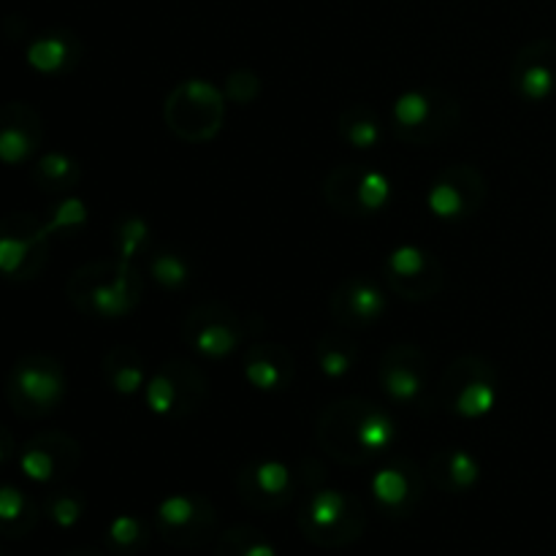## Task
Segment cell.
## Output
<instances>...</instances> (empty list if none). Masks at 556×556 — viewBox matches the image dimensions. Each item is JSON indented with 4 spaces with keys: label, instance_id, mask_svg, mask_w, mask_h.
Returning a JSON list of instances; mask_svg holds the SVG:
<instances>
[{
    "label": "cell",
    "instance_id": "d6986e66",
    "mask_svg": "<svg viewBox=\"0 0 556 556\" xmlns=\"http://www.w3.org/2000/svg\"><path fill=\"white\" fill-rule=\"evenodd\" d=\"M329 313L345 329L362 331L369 329V326H378L386 318L389 296H386L380 282L353 275L337 282V288L329 296Z\"/></svg>",
    "mask_w": 556,
    "mask_h": 556
},
{
    "label": "cell",
    "instance_id": "d4e9b609",
    "mask_svg": "<svg viewBox=\"0 0 556 556\" xmlns=\"http://www.w3.org/2000/svg\"><path fill=\"white\" fill-rule=\"evenodd\" d=\"M101 375L109 389L117 396H136L144 394V386L150 380L144 356L134 345H112L101 358Z\"/></svg>",
    "mask_w": 556,
    "mask_h": 556
},
{
    "label": "cell",
    "instance_id": "52a82bcc",
    "mask_svg": "<svg viewBox=\"0 0 556 556\" xmlns=\"http://www.w3.org/2000/svg\"><path fill=\"white\" fill-rule=\"evenodd\" d=\"M68 394L65 367L52 356L30 353L11 367L5 378V400L20 418L36 421L58 410Z\"/></svg>",
    "mask_w": 556,
    "mask_h": 556
},
{
    "label": "cell",
    "instance_id": "e0dca14e",
    "mask_svg": "<svg viewBox=\"0 0 556 556\" xmlns=\"http://www.w3.org/2000/svg\"><path fill=\"white\" fill-rule=\"evenodd\" d=\"M237 497L248 508L261 510V514H275L293 503L299 489V478L293 476L291 467L280 459H253L239 467L233 478Z\"/></svg>",
    "mask_w": 556,
    "mask_h": 556
},
{
    "label": "cell",
    "instance_id": "74e56055",
    "mask_svg": "<svg viewBox=\"0 0 556 556\" xmlns=\"http://www.w3.org/2000/svg\"><path fill=\"white\" fill-rule=\"evenodd\" d=\"M65 556H109V554L101 552V548L85 546V548H74V552H68Z\"/></svg>",
    "mask_w": 556,
    "mask_h": 556
},
{
    "label": "cell",
    "instance_id": "9c48e42d",
    "mask_svg": "<svg viewBox=\"0 0 556 556\" xmlns=\"http://www.w3.org/2000/svg\"><path fill=\"white\" fill-rule=\"evenodd\" d=\"M182 342L204 362H228L248 340V320L226 302L206 299L185 313Z\"/></svg>",
    "mask_w": 556,
    "mask_h": 556
},
{
    "label": "cell",
    "instance_id": "cb8c5ba5",
    "mask_svg": "<svg viewBox=\"0 0 556 556\" xmlns=\"http://www.w3.org/2000/svg\"><path fill=\"white\" fill-rule=\"evenodd\" d=\"M85 47L71 30H49L33 38L25 49V60L36 74L63 76L79 65Z\"/></svg>",
    "mask_w": 556,
    "mask_h": 556
},
{
    "label": "cell",
    "instance_id": "5b68a950",
    "mask_svg": "<svg viewBox=\"0 0 556 556\" xmlns=\"http://www.w3.org/2000/svg\"><path fill=\"white\" fill-rule=\"evenodd\" d=\"M296 521L304 541L313 546L345 548L367 530V508L356 494L318 486L302 500Z\"/></svg>",
    "mask_w": 556,
    "mask_h": 556
},
{
    "label": "cell",
    "instance_id": "8992f818",
    "mask_svg": "<svg viewBox=\"0 0 556 556\" xmlns=\"http://www.w3.org/2000/svg\"><path fill=\"white\" fill-rule=\"evenodd\" d=\"M226 109L228 101L223 96V87L193 76L168 90L163 101V123L168 134L177 136L185 144H206L226 125Z\"/></svg>",
    "mask_w": 556,
    "mask_h": 556
},
{
    "label": "cell",
    "instance_id": "7a4b0ae2",
    "mask_svg": "<svg viewBox=\"0 0 556 556\" xmlns=\"http://www.w3.org/2000/svg\"><path fill=\"white\" fill-rule=\"evenodd\" d=\"M144 277L139 266L119 258H96L71 271L65 296L85 318L119 320L136 313L144 296Z\"/></svg>",
    "mask_w": 556,
    "mask_h": 556
},
{
    "label": "cell",
    "instance_id": "8fae6325",
    "mask_svg": "<svg viewBox=\"0 0 556 556\" xmlns=\"http://www.w3.org/2000/svg\"><path fill=\"white\" fill-rule=\"evenodd\" d=\"M217 508L206 494L199 492H179L172 497L163 500L155 508V530L168 546L185 548V552H193V548L210 546L212 541H217Z\"/></svg>",
    "mask_w": 556,
    "mask_h": 556
},
{
    "label": "cell",
    "instance_id": "9a60e30c",
    "mask_svg": "<svg viewBox=\"0 0 556 556\" xmlns=\"http://www.w3.org/2000/svg\"><path fill=\"white\" fill-rule=\"evenodd\" d=\"M427 470L410 456H391L369 478V494L380 514L405 519L421 505L427 492Z\"/></svg>",
    "mask_w": 556,
    "mask_h": 556
},
{
    "label": "cell",
    "instance_id": "83f0119b",
    "mask_svg": "<svg viewBox=\"0 0 556 556\" xmlns=\"http://www.w3.org/2000/svg\"><path fill=\"white\" fill-rule=\"evenodd\" d=\"M358 345L340 331H326L315 342V367L324 378L342 380L356 369Z\"/></svg>",
    "mask_w": 556,
    "mask_h": 556
},
{
    "label": "cell",
    "instance_id": "f1b7e54d",
    "mask_svg": "<svg viewBox=\"0 0 556 556\" xmlns=\"http://www.w3.org/2000/svg\"><path fill=\"white\" fill-rule=\"evenodd\" d=\"M114 258L136 264L152 253V226L141 215H123L112 228Z\"/></svg>",
    "mask_w": 556,
    "mask_h": 556
},
{
    "label": "cell",
    "instance_id": "277c9868",
    "mask_svg": "<svg viewBox=\"0 0 556 556\" xmlns=\"http://www.w3.org/2000/svg\"><path fill=\"white\" fill-rule=\"evenodd\" d=\"M434 402L462 421H481L492 416L500 402L497 367L476 353L456 356L440 375Z\"/></svg>",
    "mask_w": 556,
    "mask_h": 556
},
{
    "label": "cell",
    "instance_id": "8d00e7d4",
    "mask_svg": "<svg viewBox=\"0 0 556 556\" xmlns=\"http://www.w3.org/2000/svg\"><path fill=\"white\" fill-rule=\"evenodd\" d=\"M16 451V443H14V434L9 432L5 427H0V465H5V462L14 456Z\"/></svg>",
    "mask_w": 556,
    "mask_h": 556
},
{
    "label": "cell",
    "instance_id": "6da1fadb",
    "mask_svg": "<svg viewBox=\"0 0 556 556\" xmlns=\"http://www.w3.org/2000/svg\"><path fill=\"white\" fill-rule=\"evenodd\" d=\"M396 440V421L383 405L367 396L329 402L315 421V443L324 456L348 467H364L389 454Z\"/></svg>",
    "mask_w": 556,
    "mask_h": 556
},
{
    "label": "cell",
    "instance_id": "f546056e",
    "mask_svg": "<svg viewBox=\"0 0 556 556\" xmlns=\"http://www.w3.org/2000/svg\"><path fill=\"white\" fill-rule=\"evenodd\" d=\"M38 508L22 489L0 486V532L9 538H22L36 527Z\"/></svg>",
    "mask_w": 556,
    "mask_h": 556
},
{
    "label": "cell",
    "instance_id": "484cf974",
    "mask_svg": "<svg viewBox=\"0 0 556 556\" xmlns=\"http://www.w3.org/2000/svg\"><path fill=\"white\" fill-rule=\"evenodd\" d=\"M337 136L358 152H372L383 144V123L367 103H351L337 117Z\"/></svg>",
    "mask_w": 556,
    "mask_h": 556
},
{
    "label": "cell",
    "instance_id": "ac0fdd59",
    "mask_svg": "<svg viewBox=\"0 0 556 556\" xmlns=\"http://www.w3.org/2000/svg\"><path fill=\"white\" fill-rule=\"evenodd\" d=\"M79 465L81 445L58 429L33 434L20 451V470L33 483H60L74 476Z\"/></svg>",
    "mask_w": 556,
    "mask_h": 556
},
{
    "label": "cell",
    "instance_id": "e575fe53",
    "mask_svg": "<svg viewBox=\"0 0 556 556\" xmlns=\"http://www.w3.org/2000/svg\"><path fill=\"white\" fill-rule=\"evenodd\" d=\"M43 226H47V231L52 233V237H58V233L81 231V228L87 226V204L81 199H76V195L65 193L63 199L49 210V217L43 220Z\"/></svg>",
    "mask_w": 556,
    "mask_h": 556
},
{
    "label": "cell",
    "instance_id": "44dd1931",
    "mask_svg": "<svg viewBox=\"0 0 556 556\" xmlns=\"http://www.w3.org/2000/svg\"><path fill=\"white\" fill-rule=\"evenodd\" d=\"M43 144V119L30 103L11 101L0 106V163L25 166Z\"/></svg>",
    "mask_w": 556,
    "mask_h": 556
},
{
    "label": "cell",
    "instance_id": "ffe728a7",
    "mask_svg": "<svg viewBox=\"0 0 556 556\" xmlns=\"http://www.w3.org/2000/svg\"><path fill=\"white\" fill-rule=\"evenodd\" d=\"M510 90L532 106L556 96V43L552 38H538L516 52L510 63Z\"/></svg>",
    "mask_w": 556,
    "mask_h": 556
},
{
    "label": "cell",
    "instance_id": "d6a6232c",
    "mask_svg": "<svg viewBox=\"0 0 556 556\" xmlns=\"http://www.w3.org/2000/svg\"><path fill=\"white\" fill-rule=\"evenodd\" d=\"M150 543V525L139 516H114L106 527V546L117 554H139Z\"/></svg>",
    "mask_w": 556,
    "mask_h": 556
},
{
    "label": "cell",
    "instance_id": "4dcf8cb0",
    "mask_svg": "<svg viewBox=\"0 0 556 556\" xmlns=\"http://www.w3.org/2000/svg\"><path fill=\"white\" fill-rule=\"evenodd\" d=\"M147 271H150V280L155 282L163 291H182L190 280H193V264L190 258H185L177 250H152L147 255Z\"/></svg>",
    "mask_w": 556,
    "mask_h": 556
},
{
    "label": "cell",
    "instance_id": "603a6c76",
    "mask_svg": "<svg viewBox=\"0 0 556 556\" xmlns=\"http://www.w3.org/2000/svg\"><path fill=\"white\" fill-rule=\"evenodd\" d=\"M427 478L438 492L467 494L481 481V462L459 445H443L427 462Z\"/></svg>",
    "mask_w": 556,
    "mask_h": 556
},
{
    "label": "cell",
    "instance_id": "7c38bea8",
    "mask_svg": "<svg viewBox=\"0 0 556 556\" xmlns=\"http://www.w3.org/2000/svg\"><path fill=\"white\" fill-rule=\"evenodd\" d=\"M52 233L27 212H11L0 220V275L5 280H36L49 261Z\"/></svg>",
    "mask_w": 556,
    "mask_h": 556
},
{
    "label": "cell",
    "instance_id": "5bb4252c",
    "mask_svg": "<svg viewBox=\"0 0 556 556\" xmlns=\"http://www.w3.org/2000/svg\"><path fill=\"white\" fill-rule=\"evenodd\" d=\"M383 282L405 302H429L445 288V269L421 244H400L383 258Z\"/></svg>",
    "mask_w": 556,
    "mask_h": 556
},
{
    "label": "cell",
    "instance_id": "4316f807",
    "mask_svg": "<svg viewBox=\"0 0 556 556\" xmlns=\"http://www.w3.org/2000/svg\"><path fill=\"white\" fill-rule=\"evenodd\" d=\"M30 179L38 190L52 195H65L81 182V168L65 152H43L30 168Z\"/></svg>",
    "mask_w": 556,
    "mask_h": 556
},
{
    "label": "cell",
    "instance_id": "4fadbf2b",
    "mask_svg": "<svg viewBox=\"0 0 556 556\" xmlns=\"http://www.w3.org/2000/svg\"><path fill=\"white\" fill-rule=\"evenodd\" d=\"M486 195L489 185L481 168L470 163H454V166L440 168L429 182L427 210L443 223H462L483 210Z\"/></svg>",
    "mask_w": 556,
    "mask_h": 556
},
{
    "label": "cell",
    "instance_id": "1f68e13d",
    "mask_svg": "<svg viewBox=\"0 0 556 556\" xmlns=\"http://www.w3.org/2000/svg\"><path fill=\"white\" fill-rule=\"evenodd\" d=\"M215 556H277L269 538L250 525L228 527L217 535Z\"/></svg>",
    "mask_w": 556,
    "mask_h": 556
},
{
    "label": "cell",
    "instance_id": "d590c367",
    "mask_svg": "<svg viewBox=\"0 0 556 556\" xmlns=\"http://www.w3.org/2000/svg\"><path fill=\"white\" fill-rule=\"evenodd\" d=\"M223 96L228 103L237 106H250L261 96V76L255 71L237 68L223 79Z\"/></svg>",
    "mask_w": 556,
    "mask_h": 556
},
{
    "label": "cell",
    "instance_id": "836d02e7",
    "mask_svg": "<svg viewBox=\"0 0 556 556\" xmlns=\"http://www.w3.org/2000/svg\"><path fill=\"white\" fill-rule=\"evenodd\" d=\"M85 510L87 500L85 494L76 492V489H58V492H52L43 500V514H47L60 530H71L74 525H79Z\"/></svg>",
    "mask_w": 556,
    "mask_h": 556
},
{
    "label": "cell",
    "instance_id": "30bf717a",
    "mask_svg": "<svg viewBox=\"0 0 556 556\" xmlns=\"http://www.w3.org/2000/svg\"><path fill=\"white\" fill-rule=\"evenodd\" d=\"M320 193L337 215L364 220V217L383 215L389 210L394 185L378 168L345 163V166H334L326 174Z\"/></svg>",
    "mask_w": 556,
    "mask_h": 556
},
{
    "label": "cell",
    "instance_id": "ba28073f",
    "mask_svg": "<svg viewBox=\"0 0 556 556\" xmlns=\"http://www.w3.org/2000/svg\"><path fill=\"white\" fill-rule=\"evenodd\" d=\"M210 380L193 358H166L144 386L147 410L163 421H185L204 407Z\"/></svg>",
    "mask_w": 556,
    "mask_h": 556
},
{
    "label": "cell",
    "instance_id": "3957f363",
    "mask_svg": "<svg viewBox=\"0 0 556 556\" xmlns=\"http://www.w3.org/2000/svg\"><path fill=\"white\" fill-rule=\"evenodd\" d=\"M391 134L410 147H432L451 139L462 125V103L443 87H413L396 96L389 114Z\"/></svg>",
    "mask_w": 556,
    "mask_h": 556
},
{
    "label": "cell",
    "instance_id": "7402d4cb",
    "mask_svg": "<svg viewBox=\"0 0 556 556\" xmlns=\"http://www.w3.org/2000/svg\"><path fill=\"white\" fill-rule=\"evenodd\" d=\"M242 375L258 394H282L296 378V358L280 342H253L242 353Z\"/></svg>",
    "mask_w": 556,
    "mask_h": 556
},
{
    "label": "cell",
    "instance_id": "2e32d148",
    "mask_svg": "<svg viewBox=\"0 0 556 556\" xmlns=\"http://www.w3.org/2000/svg\"><path fill=\"white\" fill-rule=\"evenodd\" d=\"M378 386L394 405L416 407L429 394V358L413 342L386 348L378 362Z\"/></svg>",
    "mask_w": 556,
    "mask_h": 556
}]
</instances>
